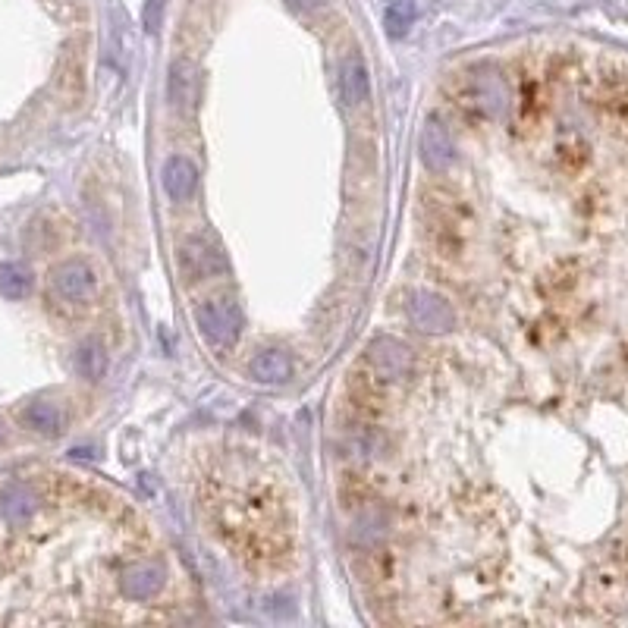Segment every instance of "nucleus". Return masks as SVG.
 I'll list each match as a JSON object with an SVG mask.
<instances>
[{"instance_id":"1","label":"nucleus","mask_w":628,"mask_h":628,"mask_svg":"<svg viewBox=\"0 0 628 628\" xmlns=\"http://www.w3.org/2000/svg\"><path fill=\"white\" fill-rule=\"evenodd\" d=\"M195 324L211 346H233L242 333V311L233 299H205L195 308Z\"/></svg>"},{"instance_id":"2","label":"nucleus","mask_w":628,"mask_h":628,"mask_svg":"<svg viewBox=\"0 0 628 628\" xmlns=\"http://www.w3.org/2000/svg\"><path fill=\"white\" fill-rule=\"evenodd\" d=\"M51 289L63 299V302H73V305H85L92 302L95 289H98V277H95V267L82 261V258H70V261H60L54 271H51Z\"/></svg>"},{"instance_id":"3","label":"nucleus","mask_w":628,"mask_h":628,"mask_svg":"<svg viewBox=\"0 0 628 628\" xmlns=\"http://www.w3.org/2000/svg\"><path fill=\"white\" fill-rule=\"evenodd\" d=\"M176 261H179V271H183L186 280H205L227 267L217 242H211L208 236H189L183 245H179Z\"/></svg>"},{"instance_id":"4","label":"nucleus","mask_w":628,"mask_h":628,"mask_svg":"<svg viewBox=\"0 0 628 628\" xmlns=\"http://www.w3.org/2000/svg\"><path fill=\"white\" fill-rule=\"evenodd\" d=\"M409 314H412L415 327L424 330V333H443V330H450L453 321H456L450 302H446L443 296H437V293H428V289H421V293L412 296Z\"/></svg>"},{"instance_id":"5","label":"nucleus","mask_w":628,"mask_h":628,"mask_svg":"<svg viewBox=\"0 0 628 628\" xmlns=\"http://www.w3.org/2000/svg\"><path fill=\"white\" fill-rule=\"evenodd\" d=\"M164 581H167V569L161 563H139V566H132V569L123 572L120 591L129 600H151V597L161 594Z\"/></svg>"},{"instance_id":"6","label":"nucleus","mask_w":628,"mask_h":628,"mask_svg":"<svg viewBox=\"0 0 628 628\" xmlns=\"http://www.w3.org/2000/svg\"><path fill=\"white\" fill-rule=\"evenodd\" d=\"M161 183H164V192L170 195V201L183 205V201H189L198 189V170L189 157L173 154V157H167V164L161 170Z\"/></svg>"},{"instance_id":"7","label":"nucleus","mask_w":628,"mask_h":628,"mask_svg":"<svg viewBox=\"0 0 628 628\" xmlns=\"http://www.w3.org/2000/svg\"><path fill=\"white\" fill-rule=\"evenodd\" d=\"M371 368L380 380H399V377L409 374L412 355L399 340H387L384 336V340H377L371 346Z\"/></svg>"},{"instance_id":"8","label":"nucleus","mask_w":628,"mask_h":628,"mask_svg":"<svg viewBox=\"0 0 628 628\" xmlns=\"http://www.w3.org/2000/svg\"><path fill=\"white\" fill-rule=\"evenodd\" d=\"M421 161L431 170H446L453 161V139L440 120H428L421 129Z\"/></svg>"},{"instance_id":"9","label":"nucleus","mask_w":628,"mask_h":628,"mask_svg":"<svg viewBox=\"0 0 628 628\" xmlns=\"http://www.w3.org/2000/svg\"><path fill=\"white\" fill-rule=\"evenodd\" d=\"M340 95H343V104L346 107H358L365 104L368 95H371V76H368V66L358 54H349L343 63H340Z\"/></svg>"},{"instance_id":"10","label":"nucleus","mask_w":628,"mask_h":628,"mask_svg":"<svg viewBox=\"0 0 628 628\" xmlns=\"http://www.w3.org/2000/svg\"><path fill=\"white\" fill-rule=\"evenodd\" d=\"M249 371H252V377L258 380V384L280 387L293 377V358H289L283 349H264L252 358Z\"/></svg>"},{"instance_id":"11","label":"nucleus","mask_w":628,"mask_h":628,"mask_svg":"<svg viewBox=\"0 0 628 628\" xmlns=\"http://www.w3.org/2000/svg\"><path fill=\"white\" fill-rule=\"evenodd\" d=\"M38 509V497L29 484H7L0 493V512L10 525H26Z\"/></svg>"},{"instance_id":"12","label":"nucleus","mask_w":628,"mask_h":628,"mask_svg":"<svg viewBox=\"0 0 628 628\" xmlns=\"http://www.w3.org/2000/svg\"><path fill=\"white\" fill-rule=\"evenodd\" d=\"M22 421H26L32 431L48 434V437H54V434L63 431V412L54 406V402H48V399H35V402H29L26 412H22Z\"/></svg>"},{"instance_id":"13","label":"nucleus","mask_w":628,"mask_h":628,"mask_svg":"<svg viewBox=\"0 0 628 628\" xmlns=\"http://www.w3.org/2000/svg\"><path fill=\"white\" fill-rule=\"evenodd\" d=\"M167 92L176 110H189L192 95H195V79H192V66L186 60H176L170 66V79H167Z\"/></svg>"},{"instance_id":"14","label":"nucleus","mask_w":628,"mask_h":628,"mask_svg":"<svg viewBox=\"0 0 628 628\" xmlns=\"http://www.w3.org/2000/svg\"><path fill=\"white\" fill-rule=\"evenodd\" d=\"M76 371L85 377V380H101L107 374V352L95 343V340H85L79 349H76Z\"/></svg>"},{"instance_id":"15","label":"nucleus","mask_w":628,"mask_h":628,"mask_svg":"<svg viewBox=\"0 0 628 628\" xmlns=\"http://www.w3.org/2000/svg\"><path fill=\"white\" fill-rule=\"evenodd\" d=\"M32 289V274L22 264H0V296L26 299Z\"/></svg>"},{"instance_id":"16","label":"nucleus","mask_w":628,"mask_h":628,"mask_svg":"<svg viewBox=\"0 0 628 628\" xmlns=\"http://www.w3.org/2000/svg\"><path fill=\"white\" fill-rule=\"evenodd\" d=\"M415 19V7L409 4V0H393V7L387 10V29L393 35H406V29L412 26Z\"/></svg>"},{"instance_id":"17","label":"nucleus","mask_w":628,"mask_h":628,"mask_svg":"<svg viewBox=\"0 0 628 628\" xmlns=\"http://www.w3.org/2000/svg\"><path fill=\"white\" fill-rule=\"evenodd\" d=\"M289 4H293L296 10H305V13H314V10H321L327 0H289Z\"/></svg>"},{"instance_id":"18","label":"nucleus","mask_w":628,"mask_h":628,"mask_svg":"<svg viewBox=\"0 0 628 628\" xmlns=\"http://www.w3.org/2000/svg\"><path fill=\"white\" fill-rule=\"evenodd\" d=\"M0 443H4V428H0Z\"/></svg>"}]
</instances>
